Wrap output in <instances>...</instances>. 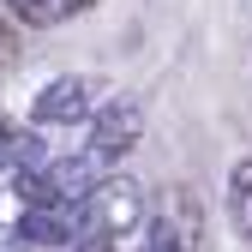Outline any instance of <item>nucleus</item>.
<instances>
[{"mask_svg": "<svg viewBox=\"0 0 252 252\" xmlns=\"http://www.w3.org/2000/svg\"><path fill=\"white\" fill-rule=\"evenodd\" d=\"M102 180H108V156H96V150L60 156V162H48V168H42V186H48L60 204H84Z\"/></svg>", "mask_w": 252, "mask_h": 252, "instance_id": "5", "label": "nucleus"}, {"mask_svg": "<svg viewBox=\"0 0 252 252\" xmlns=\"http://www.w3.org/2000/svg\"><path fill=\"white\" fill-rule=\"evenodd\" d=\"M84 222V210L78 204H48V210H24V222H18V240L24 246H66L72 240V228Z\"/></svg>", "mask_w": 252, "mask_h": 252, "instance_id": "6", "label": "nucleus"}, {"mask_svg": "<svg viewBox=\"0 0 252 252\" xmlns=\"http://www.w3.org/2000/svg\"><path fill=\"white\" fill-rule=\"evenodd\" d=\"M84 222L96 228L102 240H126V234H138V228L150 222L144 186H138V180H126V174H120V180L108 174V180L96 186V192L84 198Z\"/></svg>", "mask_w": 252, "mask_h": 252, "instance_id": "1", "label": "nucleus"}, {"mask_svg": "<svg viewBox=\"0 0 252 252\" xmlns=\"http://www.w3.org/2000/svg\"><path fill=\"white\" fill-rule=\"evenodd\" d=\"M228 216H234V228L252 240V162L228 168Z\"/></svg>", "mask_w": 252, "mask_h": 252, "instance_id": "7", "label": "nucleus"}, {"mask_svg": "<svg viewBox=\"0 0 252 252\" xmlns=\"http://www.w3.org/2000/svg\"><path fill=\"white\" fill-rule=\"evenodd\" d=\"M84 252H114V246H108V240H90V246H84Z\"/></svg>", "mask_w": 252, "mask_h": 252, "instance_id": "10", "label": "nucleus"}, {"mask_svg": "<svg viewBox=\"0 0 252 252\" xmlns=\"http://www.w3.org/2000/svg\"><path fill=\"white\" fill-rule=\"evenodd\" d=\"M96 96H102V78H90V72H66V78H54L42 84V96H36V126H78L96 114Z\"/></svg>", "mask_w": 252, "mask_h": 252, "instance_id": "3", "label": "nucleus"}, {"mask_svg": "<svg viewBox=\"0 0 252 252\" xmlns=\"http://www.w3.org/2000/svg\"><path fill=\"white\" fill-rule=\"evenodd\" d=\"M0 162H12V138L6 132H0Z\"/></svg>", "mask_w": 252, "mask_h": 252, "instance_id": "9", "label": "nucleus"}, {"mask_svg": "<svg viewBox=\"0 0 252 252\" xmlns=\"http://www.w3.org/2000/svg\"><path fill=\"white\" fill-rule=\"evenodd\" d=\"M138 138H144V102H132V96H114L108 108H96V126H90V150L96 156H126V150H138Z\"/></svg>", "mask_w": 252, "mask_h": 252, "instance_id": "4", "label": "nucleus"}, {"mask_svg": "<svg viewBox=\"0 0 252 252\" xmlns=\"http://www.w3.org/2000/svg\"><path fill=\"white\" fill-rule=\"evenodd\" d=\"M0 252H36V246H24L18 234H0Z\"/></svg>", "mask_w": 252, "mask_h": 252, "instance_id": "8", "label": "nucleus"}, {"mask_svg": "<svg viewBox=\"0 0 252 252\" xmlns=\"http://www.w3.org/2000/svg\"><path fill=\"white\" fill-rule=\"evenodd\" d=\"M204 240V204L192 186H168L162 216L150 222V252H198Z\"/></svg>", "mask_w": 252, "mask_h": 252, "instance_id": "2", "label": "nucleus"}]
</instances>
